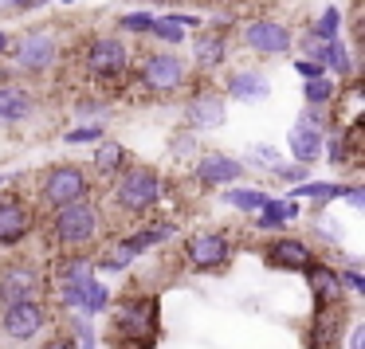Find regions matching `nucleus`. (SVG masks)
Listing matches in <instances>:
<instances>
[{"label":"nucleus","mask_w":365,"mask_h":349,"mask_svg":"<svg viewBox=\"0 0 365 349\" xmlns=\"http://www.w3.org/2000/svg\"><path fill=\"white\" fill-rule=\"evenodd\" d=\"M302 95H307L310 106H326L334 95H338V87H334L326 75H318V79H307V87H302Z\"/></svg>","instance_id":"27"},{"label":"nucleus","mask_w":365,"mask_h":349,"mask_svg":"<svg viewBox=\"0 0 365 349\" xmlns=\"http://www.w3.org/2000/svg\"><path fill=\"white\" fill-rule=\"evenodd\" d=\"M142 255V247L134 244V236H126V239H118V244H110L103 255L95 259V271H126L130 263Z\"/></svg>","instance_id":"23"},{"label":"nucleus","mask_w":365,"mask_h":349,"mask_svg":"<svg viewBox=\"0 0 365 349\" xmlns=\"http://www.w3.org/2000/svg\"><path fill=\"white\" fill-rule=\"evenodd\" d=\"M134 79H138V87L150 90V95H177V90L189 87V63L169 48L145 51Z\"/></svg>","instance_id":"6"},{"label":"nucleus","mask_w":365,"mask_h":349,"mask_svg":"<svg viewBox=\"0 0 365 349\" xmlns=\"http://www.w3.org/2000/svg\"><path fill=\"white\" fill-rule=\"evenodd\" d=\"M114 330L130 349H150L158 338V294H126L114 306Z\"/></svg>","instance_id":"5"},{"label":"nucleus","mask_w":365,"mask_h":349,"mask_svg":"<svg viewBox=\"0 0 365 349\" xmlns=\"http://www.w3.org/2000/svg\"><path fill=\"white\" fill-rule=\"evenodd\" d=\"M43 271L28 259H16L9 267H0V302H20V298H40L43 294Z\"/></svg>","instance_id":"10"},{"label":"nucleus","mask_w":365,"mask_h":349,"mask_svg":"<svg viewBox=\"0 0 365 349\" xmlns=\"http://www.w3.org/2000/svg\"><path fill=\"white\" fill-rule=\"evenodd\" d=\"M349 338H354V341H349V349H365V325H357Z\"/></svg>","instance_id":"38"},{"label":"nucleus","mask_w":365,"mask_h":349,"mask_svg":"<svg viewBox=\"0 0 365 349\" xmlns=\"http://www.w3.org/2000/svg\"><path fill=\"white\" fill-rule=\"evenodd\" d=\"M244 48H252L255 56H283V51H291L294 48V36H291V28L283 24V20H271V16H263V20H252V24L244 28Z\"/></svg>","instance_id":"12"},{"label":"nucleus","mask_w":365,"mask_h":349,"mask_svg":"<svg viewBox=\"0 0 365 349\" xmlns=\"http://www.w3.org/2000/svg\"><path fill=\"white\" fill-rule=\"evenodd\" d=\"M255 157H259L263 165H271V169L279 165V153H275V150H267V145H255Z\"/></svg>","instance_id":"37"},{"label":"nucleus","mask_w":365,"mask_h":349,"mask_svg":"<svg viewBox=\"0 0 365 349\" xmlns=\"http://www.w3.org/2000/svg\"><path fill=\"white\" fill-rule=\"evenodd\" d=\"M43 349H79V345H75V338H56L51 345H43Z\"/></svg>","instance_id":"40"},{"label":"nucleus","mask_w":365,"mask_h":349,"mask_svg":"<svg viewBox=\"0 0 365 349\" xmlns=\"http://www.w3.org/2000/svg\"><path fill=\"white\" fill-rule=\"evenodd\" d=\"M338 278H341V283H346V286H349V291H357V294H361V291H365V278H361V275H357V271H338Z\"/></svg>","instance_id":"35"},{"label":"nucleus","mask_w":365,"mask_h":349,"mask_svg":"<svg viewBox=\"0 0 365 349\" xmlns=\"http://www.w3.org/2000/svg\"><path fill=\"white\" fill-rule=\"evenodd\" d=\"M338 28H341V12L338 9H326L322 16H318V24L310 28V40H338Z\"/></svg>","instance_id":"29"},{"label":"nucleus","mask_w":365,"mask_h":349,"mask_svg":"<svg viewBox=\"0 0 365 349\" xmlns=\"http://www.w3.org/2000/svg\"><path fill=\"white\" fill-rule=\"evenodd\" d=\"M244 177V165L236 157H224V153H208V157L197 161V181L205 184H232Z\"/></svg>","instance_id":"17"},{"label":"nucleus","mask_w":365,"mask_h":349,"mask_svg":"<svg viewBox=\"0 0 365 349\" xmlns=\"http://www.w3.org/2000/svg\"><path fill=\"white\" fill-rule=\"evenodd\" d=\"M275 173L283 181H307V165H275Z\"/></svg>","instance_id":"34"},{"label":"nucleus","mask_w":365,"mask_h":349,"mask_svg":"<svg viewBox=\"0 0 365 349\" xmlns=\"http://www.w3.org/2000/svg\"><path fill=\"white\" fill-rule=\"evenodd\" d=\"M341 302H330V306H318L314 310V322L307 330V349H330L338 341V314H341Z\"/></svg>","instance_id":"16"},{"label":"nucleus","mask_w":365,"mask_h":349,"mask_svg":"<svg viewBox=\"0 0 365 349\" xmlns=\"http://www.w3.org/2000/svg\"><path fill=\"white\" fill-rule=\"evenodd\" d=\"M228 95L240 103H263L271 95V79L263 71H232L228 75Z\"/></svg>","instance_id":"19"},{"label":"nucleus","mask_w":365,"mask_h":349,"mask_svg":"<svg viewBox=\"0 0 365 349\" xmlns=\"http://www.w3.org/2000/svg\"><path fill=\"white\" fill-rule=\"evenodd\" d=\"M43 4H51V0H9V9L16 12H32V9H43Z\"/></svg>","instance_id":"36"},{"label":"nucleus","mask_w":365,"mask_h":349,"mask_svg":"<svg viewBox=\"0 0 365 349\" xmlns=\"http://www.w3.org/2000/svg\"><path fill=\"white\" fill-rule=\"evenodd\" d=\"M56 294L71 314H98V310H106V302H110V291H106L95 275L83 278V283H71V286H56Z\"/></svg>","instance_id":"14"},{"label":"nucleus","mask_w":365,"mask_h":349,"mask_svg":"<svg viewBox=\"0 0 365 349\" xmlns=\"http://www.w3.org/2000/svg\"><path fill=\"white\" fill-rule=\"evenodd\" d=\"M36 110V98L28 87L20 83H0V122L4 126H16V122H28Z\"/></svg>","instance_id":"15"},{"label":"nucleus","mask_w":365,"mask_h":349,"mask_svg":"<svg viewBox=\"0 0 365 349\" xmlns=\"http://www.w3.org/2000/svg\"><path fill=\"white\" fill-rule=\"evenodd\" d=\"M118 28H122V32H130V36H150L153 16H150V12H126V16L118 20Z\"/></svg>","instance_id":"31"},{"label":"nucleus","mask_w":365,"mask_h":349,"mask_svg":"<svg viewBox=\"0 0 365 349\" xmlns=\"http://www.w3.org/2000/svg\"><path fill=\"white\" fill-rule=\"evenodd\" d=\"M126 165H130L126 145H118V142H103V145L95 150V173H98V177H118Z\"/></svg>","instance_id":"25"},{"label":"nucleus","mask_w":365,"mask_h":349,"mask_svg":"<svg viewBox=\"0 0 365 349\" xmlns=\"http://www.w3.org/2000/svg\"><path fill=\"white\" fill-rule=\"evenodd\" d=\"M150 4H177V0H150Z\"/></svg>","instance_id":"43"},{"label":"nucleus","mask_w":365,"mask_h":349,"mask_svg":"<svg viewBox=\"0 0 365 349\" xmlns=\"http://www.w3.org/2000/svg\"><path fill=\"white\" fill-rule=\"evenodd\" d=\"M150 36H153V40H161V43H169V48H177V43L185 40V24H177V16H165V20H153Z\"/></svg>","instance_id":"26"},{"label":"nucleus","mask_w":365,"mask_h":349,"mask_svg":"<svg viewBox=\"0 0 365 349\" xmlns=\"http://www.w3.org/2000/svg\"><path fill=\"white\" fill-rule=\"evenodd\" d=\"M98 236H103V208L91 197L71 200V204L56 208V216H51L48 239L59 251H87L91 244H98Z\"/></svg>","instance_id":"1"},{"label":"nucleus","mask_w":365,"mask_h":349,"mask_svg":"<svg viewBox=\"0 0 365 349\" xmlns=\"http://www.w3.org/2000/svg\"><path fill=\"white\" fill-rule=\"evenodd\" d=\"M267 263L271 267H283V271H302L310 263V247L294 236H283L267 247Z\"/></svg>","instance_id":"20"},{"label":"nucleus","mask_w":365,"mask_h":349,"mask_svg":"<svg viewBox=\"0 0 365 349\" xmlns=\"http://www.w3.org/2000/svg\"><path fill=\"white\" fill-rule=\"evenodd\" d=\"M228 110H224V95L216 90H192V98L185 103V126L192 134H205V130H220Z\"/></svg>","instance_id":"13"},{"label":"nucleus","mask_w":365,"mask_h":349,"mask_svg":"<svg viewBox=\"0 0 365 349\" xmlns=\"http://www.w3.org/2000/svg\"><path fill=\"white\" fill-rule=\"evenodd\" d=\"M294 71H299L302 79H318V75H322L326 67L318 63V59H294Z\"/></svg>","instance_id":"33"},{"label":"nucleus","mask_w":365,"mask_h":349,"mask_svg":"<svg viewBox=\"0 0 365 349\" xmlns=\"http://www.w3.org/2000/svg\"><path fill=\"white\" fill-rule=\"evenodd\" d=\"M130 67H134V51L118 36H91L83 48V71L98 87H122L130 79Z\"/></svg>","instance_id":"3"},{"label":"nucleus","mask_w":365,"mask_h":349,"mask_svg":"<svg viewBox=\"0 0 365 349\" xmlns=\"http://www.w3.org/2000/svg\"><path fill=\"white\" fill-rule=\"evenodd\" d=\"M192 150V137H173V153H189Z\"/></svg>","instance_id":"41"},{"label":"nucleus","mask_w":365,"mask_h":349,"mask_svg":"<svg viewBox=\"0 0 365 349\" xmlns=\"http://www.w3.org/2000/svg\"><path fill=\"white\" fill-rule=\"evenodd\" d=\"M43 325H48L43 298H20L0 310V330L9 341H36L43 333Z\"/></svg>","instance_id":"8"},{"label":"nucleus","mask_w":365,"mask_h":349,"mask_svg":"<svg viewBox=\"0 0 365 349\" xmlns=\"http://www.w3.org/2000/svg\"><path fill=\"white\" fill-rule=\"evenodd\" d=\"M232 251H236V244L224 231H200L185 244V259L197 271H224L232 263Z\"/></svg>","instance_id":"9"},{"label":"nucleus","mask_w":365,"mask_h":349,"mask_svg":"<svg viewBox=\"0 0 365 349\" xmlns=\"http://www.w3.org/2000/svg\"><path fill=\"white\" fill-rule=\"evenodd\" d=\"M32 224H36L32 200H24L20 192H4L0 197V247H16L32 231Z\"/></svg>","instance_id":"11"},{"label":"nucleus","mask_w":365,"mask_h":349,"mask_svg":"<svg viewBox=\"0 0 365 349\" xmlns=\"http://www.w3.org/2000/svg\"><path fill=\"white\" fill-rule=\"evenodd\" d=\"M294 197H310V200H338L346 197V184H318V181H302L294 189Z\"/></svg>","instance_id":"28"},{"label":"nucleus","mask_w":365,"mask_h":349,"mask_svg":"<svg viewBox=\"0 0 365 349\" xmlns=\"http://www.w3.org/2000/svg\"><path fill=\"white\" fill-rule=\"evenodd\" d=\"M59 56H63V43H59V36L51 32V28H28L20 40H12L9 48V59L16 63L20 75H43L51 71V67L59 63Z\"/></svg>","instance_id":"7"},{"label":"nucleus","mask_w":365,"mask_h":349,"mask_svg":"<svg viewBox=\"0 0 365 349\" xmlns=\"http://www.w3.org/2000/svg\"><path fill=\"white\" fill-rule=\"evenodd\" d=\"M114 181L118 184L110 189V200H114V208H118V216H126V220H142V216H150L153 208L161 204V177H158V169L126 165Z\"/></svg>","instance_id":"2"},{"label":"nucleus","mask_w":365,"mask_h":349,"mask_svg":"<svg viewBox=\"0 0 365 349\" xmlns=\"http://www.w3.org/2000/svg\"><path fill=\"white\" fill-rule=\"evenodd\" d=\"M103 137V130L98 126H75V130H67V145H79V142H98Z\"/></svg>","instance_id":"32"},{"label":"nucleus","mask_w":365,"mask_h":349,"mask_svg":"<svg viewBox=\"0 0 365 349\" xmlns=\"http://www.w3.org/2000/svg\"><path fill=\"white\" fill-rule=\"evenodd\" d=\"M63 4H75V0H63Z\"/></svg>","instance_id":"44"},{"label":"nucleus","mask_w":365,"mask_h":349,"mask_svg":"<svg viewBox=\"0 0 365 349\" xmlns=\"http://www.w3.org/2000/svg\"><path fill=\"white\" fill-rule=\"evenodd\" d=\"M228 56V36L224 32H200L197 43H192V63L197 71H216Z\"/></svg>","instance_id":"21"},{"label":"nucleus","mask_w":365,"mask_h":349,"mask_svg":"<svg viewBox=\"0 0 365 349\" xmlns=\"http://www.w3.org/2000/svg\"><path fill=\"white\" fill-rule=\"evenodd\" d=\"M346 197H349V204H354V208L365 204V189H346Z\"/></svg>","instance_id":"39"},{"label":"nucleus","mask_w":365,"mask_h":349,"mask_svg":"<svg viewBox=\"0 0 365 349\" xmlns=\"http://www.w3.org/2000/svg\"><path fill=\"white\" fill-rule=\"evenodd\" d=\"M307 283H310V291H314V310L318 306H330V302H341L338 294H341V278H338V271H330V267H318V263H307Z\"/></svg>","instance_id":"22"},{"label":"nucleus","mask_w":365,"mask_h":349,"mask_svg":"<svg viewBox=\"0 0 365 349\" xmlns=\"http://www.w3.org/2000/svg\"><path fill=\"white\" fill-rule=\"evenodd\" d=\"M95 275V259H87L83 251H63L56 263H51V283L56 286H71L83 283V278Z\"/></svg>","instance_id":"18"},{"label":"nucleus","mask_w":365,"mask_h":349,"mask_svg":"<svg viewBox=\"0 0 365 349\" xmlns=\"http://www.w3.org/2000/svg\"><path fill=\"white\" fill-rule=\"evenodd\" d=\"M91 189H95V181H91L87 169L75 165V161H59V165L43 169L40 181H36V204L56 212V208L71 204V200L91 197Z\"/></svg>","instance_id":"4"},{"label":"nucleus","mask_w":365,"mask_h":349,"mask_svg":"<svg viewBox=\"0 0 365 349\" xmlns=\"http://www.w3.org/2000/svg\"><path fill=\"white\" fill-rule=\"evenodd\" d=\"M224 200H228L232 208H240V212H259L267 197H263V192H255V189H232Z\"/></svg>","instance_id":"30"},{"label":"nucleus","mask_w":365,"mask_h":349,"mask_svg":"<svg viewBox=\"0 0 365 349\" xmlns=\"http://www.w3.org/2000/svg\"><path fill=\"white\" fill-rule=\"evenodd\" d=\"M9 48H12V36L0 32V56H9Z\"/></svg>","instance_id":"42"},{"label":"nucleus","mask_w":365,"mask_h":349,"mask_svg":"<svg viewBox=\"0 0 365 349\" xmlns=\"http://www.w3.org/2000/svg\"><path fill=\"white\" fill-rule=\"evenodd\" d=\"M318 150H322V134L299 122V126L291 130V153H294V161H299V165H310V161H318Z\"/></svg>","instance_id":"24"}]
</instances>
